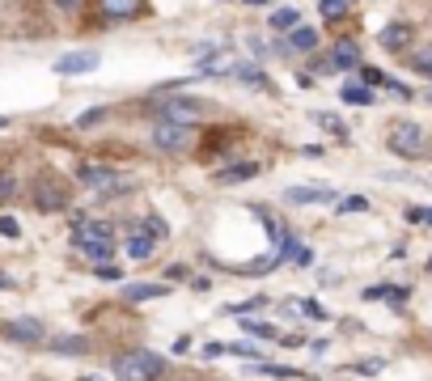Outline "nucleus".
<instances>
[{"label": "nucleus", "instance_id": "nucleus-1", "mask_svg": "<svg viewBox=\"0 0 432 381\" xmlns=\"http://www.w3.org/2000/svg\"><path fill=\"white\" fill-rule=\"evenodd\" d=\"M166 373V360L157 351H127L115 360V377L119 381H157Z\"/></svg>", "mask_w": 432, "mask_h": 381}, {"label": "nucleus", "instance_id": "nucleus-2", "mask_svg": "<svg viewBox=\"0 0 432 381\" xmlns=\"http://www.w3.org/2000/svg\"><path fill=\"white\" fill-rule=\"evenodd\" d=\"M81 183L89 191H98V195H127L132 191V183L111 165H81Z\"/></svg>", "mask_w": 432, "mask_h": 381}, {"label": "nucleus", "instance_id": "nucleus-3", "mask_svg": "<svg viewBox=\"0 0 432 381\" xmlns=\"http://www.w3.org/2000/svg\"><path fill=\"white\" fill-rule=\"evenodd\" d=\"M390 148L398 152V157H420V152L428 148V136H424V127L411 123V119H402L394 132H390Z\"/></svg>", "mask_w": 432, "mask_h": 381}, {"label": "nucleus", "instance_id": "nucleus-4", "mask_svg": "<svg viewBox=\"0 0 432 381\" xmlns=\"http://www.w3.org/2000/svg\"><path fill=\"white\" fill-rule=\"evenodd\" d=\"M191 140H195V132H191L187 123H166V119L152 123V144L166 148V152H183Z\"/></svg>", "mask_w": 432, "mask_h": 381}, {"label": "nucleus", "instance_id": "nucleus-5", "mask_svg": "<svg viewBox=\"0 0 432 381\" xmlns=\"http://www.w3.org/2000/svg\"><path fill=\"white\" fill-rule=\"evenodd\" d=\"M152 246H157V238L144 229V220H140V224H127V259L144 263L148 254H152Z\"/></svg>", "mask_w": 432, "mask_h": 381}, {"label": "nucleus", "instance_id": "nucleus-6", "mask_svg": "<svg viewBox=\"0 0 432 381\" xmlns=\"http://www.w3.org/2000/svg\"><path fill=\"white\" fill-rule=\"evenodd\" d=\"M161 119L166 123H195L199 119V102H183V97H166L161 102Z\"/></svg>", "mask_w": 432, "mask_h": 381}, {"label": "nucleus", "instance_id": "nucleus-7", "mask_svg": "<svg viewBox=\"0 0 432 381\" xmlns=\"http://www.w3.org/2000/svg\"><path fill=\"white\" fill-rule=\"evenodd\" d=\"M93 68H98L93 51H72V56H60L56 60V72L60 76H81V72H93Z\"/></svg>", "mask_w": 432, "mask_h": 381}, {"label": "nucleus", "instance_id": "nucleus-8", "mask_svg": "<svg viewBox=\"0 0 432 381\" xmlns=\"http://www.w3.org/2000/svg\"><path fill=\"white\" fill-rule=\"evenodd\" d=\"M356 64H361V47H356L352 38H339L335 51H330V72H348Z\"/></svg>", "mask_w": 432, "mask_h": 381}, {"label": "nucleus", "instance_id": "nucleus-9", "mask_svg": "<svg viewBox=\"0 0 432 381\" xmlns=\"http://www.w3.org/2000/svg\"><path fill=\"white\" fill-rule=\"evenodd\" d=\"M72 238H76V246H85V242H111V224L106 220H76L72 224Z\"/></svg>", "mask_w": 432, "mask_h": 381}, {"label": "nucleus", "instance_id": "nucleus-10", "mask_svg": "<svg viewBox=\"0 0 432 381\" xmlns=\"http://www.w3.org/2000/svg\"><path fill=\"white\" fill-rule=\"evenodd\" d=\"M34 203H38V212H60L64 203H68V195H64V187L60 183H38V195H34Z\"/></svg>", "mask_w": 432, "mask_h": 381}, {"label": "nucleus", "instance_id": "nucleus-11", "mask_svg": "<svg viewBox=\"0 0 432 381\" xmlns=\"http://www.w3.org/2000/svg\"><path fill=\"white\" fill-rule=\"evenodd\" d=\"M284 199L288 203H335V191L330 187H288Z\"/></svg>", "mask_w": 432, "mask_h": 381}, {"label": "nucleus", "instance_id": "nucleus-12", "mask_svg": "<svg viewBox=\"0 0 432 381\" xmlns=\"http://www.w3.org/2000/svg\"><path fill=\"white\" fill-rule=\"evenodd\" d=\"M98 13L106 21H127L140 13V0H98Z\"/></svg>", "mask_w": 432, "mask_h": 381}, {"label": "nucleus", "instance_id": "nucleus-13", "mask_svg": "<svg viewBox=\"0 0 432 381\" xmlns=\"http://www.w3.org/2000/svg\"><path fill=\"white\" fill-rule=\"evenodd\" d=\"M9 335H13L17 343H38V339H43V326H38L34 318H17V322H9Z\"/></svg>", "mask_w": 432, "mask_h": 381}, {"label": "nucleus", "instance_id": "nucleus-14", "mask_svg": "<svg viewBox=\"0 0 432 381\" xmlns=\"http://www.w3.org/2000/svg\"><path fill=\"white\" fill-rule=\"evenodd\" d=\"M166 292H170L166 284H127L123 301H152V297H166Z\"/></svg>", "mask_w": 432, "mask_h": 381}, {"label": "nucleus", "instance_id": "nucleus-15", "mask_svg": "<svg viewBox=\"0 0 432 381\" xmlns=\"http://www.w3.org/2000/svg\"><path fill=\"white\" fill-rule=\"evenodd\" d=\"M365 301H390V305H402V301H407V288L377 284V288H365Z\"/></svg>", "mask_w": 432, "mask_h": 381}, {"label": "nucleus", "instance_id": "nucleus-16", "mask_svg": "<svg viewBox=\"0 0 432 381\" xmlns=\"http://www.w3.org/2000/svg\"><path fill=\"white\" fill-rule=\"evenodd\" d=\"M407 43H411V25H386V30H381V47L398 51V47H407Z\"/></svg>", "mask_w": 432, "mask_h": 381}, {"label": "nucleus", "instance_id": "nucleus-17", "mask_svg": "<svg viewBox=\"0 0 432 381\" xmlns=\"http://www.w3.org/2000/svg\"><path fill=\"white\" fill-rule=\"evenodd\" d=\"M81 250H85V259H93L102 267H106V259H115V242H85Z\"/></svg>", "mask_w": 432, "mask_h": 381}, {"label": "nucleus", "instance_id": "nucleus-18", "mask_svg": "<svg viewBox=\"0 0 432 381\" xmlns=\"http://www.w3.org/2000/svg\"><path fill=\"white\" fill-rule=\"evenodd\" d=\"M242 330H246V335H254V339H280L275 326H271V322H259V318H246Z\"/></svg>", "mask_w": 432, "mask_h": 381}, {"label": "nucleus", "instance_id": "nucleus-19", "mask_svg": "<svg viewBox=\"0 0 432 381\" xmlns=\"http://www.w3.org/2000/svg\"><path fill=\"white\" fill-rule=\"evenodd\" d=\"M297 21H301L297 9H275L271 13V30H297Z\"/></svg>", "mask_w": 432, "mask_h": 381}, {"label": "nucleus", "instance_id": "nucleus-20", "mask_svg": "<svg viewBox=\"0 0 432 381\" xmlns=\"http://www.w3.org/2000/svg\"><path fill=\"white\" fill-rule=\"evenodd\" d=\"M254 174H259V161H246V165L225 170V174H220V183H242V178H254Z\"/></svg>", "mask_w": 432, "mask_h": 381}, {"label": "nucleus", "instance_id": "nucleus-21", "mask_svg": "<svg viewBox=\"0 0 432 381\" xmlns=\"http://www.w3.org/2000/svg\"><path fill=\"white\" fill-rule=\"evenodd\" d=\"M343 102H352V106H369V102H373V89H365V85H343Z\"/></svg>", "mask_w": 432, "mask_h": 381}, {"label": "nucleus", "instance_id": "nucleus-22", "mask_svg": "<svg viewBox=\"0 0 432 381\" xmlns=\"http://www.w3.org/2000/svg\"><path fill=\"white\" fill-rule=\"evenodd\" d=\"M284 259H288V263H297V267H310V263H314V250H310V246H301V242H293Z\"/></svg>", "mask_w": 432, "mask_h": 381}, {"label": "nucleus", "instance_id": "nucleus-23", "mask_svg": "<svg viewBox=\"0 0 432 381\" xmlns=\"http://www.w3.org/2000/svg\"><path fill=\"white\" fill-rule=\"evenodd\" d=\"M318 13H322L326 21H339V17L348 13V0H318Z\"/></svg>", "mask_w": 432, "mask_h": 381}, {"label": "nucleus", "instance_id": "nucleus-24", "mask_svg": "<svg viewBox=\"0 0 432 381\" xmlns=\"http://www.w3.org/2000/svg\"><path fill=\"white\" fill-rule=\"evenodd\" d=\"M293 47H297V51H314V47H318V34L297 25V30H293Z\"/></svg>", "mask_w": 432, "mask_h": 381}, {"label": "nucleus", "instance_id": "nucleus-25", "mask_svg": "<svg viewBox=\"0 0 432 381\" xmlns=\"http://www.w3.org/2000/svg\"><path fill=\"white\" fill-rule=\"evenodd\" d=\"M314 123H318V127H326V132H335V136H343V119L326 115V111H314Z\"/></svg>", "mask_w": 432, "mask_h": 381}, {"label": "nucleus", "instance_id": "nucleus-26", "mask_svg": "<svg viewBox=\"0 0 432 381\" xmlns=\"http://www.w3.org/2000/svg\"><path fill=\"white\" fill-rule=\"evenodd\" d=\"M51 347H56V351H85L89 343H85L81 335H64V339H56V343H51Z\"/></svg>", "mask_w": 432, "mask_h": 381}, {"label": "nucleus", "instance_id": "nucleus-27", "mask_svg": "<svg viewBox=\"0 0 432 381\" xmlns=\"http://www.w3.org/2000/svg\"><path fill=\"white\" fill-rule=\"evenodd\" d=\"M250 369L254 373H267V377H284V381L297 377V369H284V365H250Z\"/></svg>", "mask_w": 432, "mask_h": 381}, {"label": "nucleus", "instance_id": "nucleus-28", "mask_svg": "<svg viewBox=\"0 0 432 381\" xmlns=\"http://www.w3.org/2000/svg\"><path fill=\"white\" fill-rule=\"evenodd\" d=\"M411 68H416V72H428V76H432V51H416V56H411Z\"/></svg>", "mask_w": 432, "mask_h": 381}, {"label": "nucleus", "instance_id": "nucleus-29", "mask_svg": "<svg viewBox=\"0 0 432 381\" xmlns=\"http://www.w3.org/2000/svg\"><path fill=\"white\" fill-rule=\"evenodd\" d=\"M144 229H148V233H152V238H166V233H170V229H166V220H161V216H148V220H144Z\"/></svg>", "mask_w": 432, "mask_h": 381}, {"label": "nucleus", "instance_id": "nucleus-30", "mask_svg": "<svg viewBox=\"0 0 432 381\" xmlns=\"http://www.w3.org/2000/svg\"><path fill=\"white\" fill-rule=\"evenodd\" d=\"M21 229H17V220L13 216H0V238H17Z\"/></svg>", "mask_w": 432, "mask_h": 381}, {"label": "nucleus", "instance_id": "nucleus-31", "mask_svg": "<svg viewBox=\"0 0 432 381\" xmlns=\"http://www.w3.org/2000/svg\"><path fill=\"white\" fill-rule=\"evenodd\" d=\"M339 208H343V212H365V208H369V203H365L361 195H352V199H343V203H339Z\"/></svg>", "mask_w": 432, "mask_h": 381}, {"label": "nucleus", "instance_id": "nucleus-32", "mask_svg": "<svg viewBox=\"0 0 432 381\" xmlns=\"http://www.w3.org/2000/svg\"><path fill=\"white\" fill-rule=\"evenodd\" d=\"M386 369V360H365V365H356V373H365V377H373V373H381Z\"/></svg>", "mask_w": 432, "mask_h": 381}, {"label": "nucleus", "instance_id": "nucleus-33", "mask_svg": "<svg viewBox=\"0 0 432 381\" xmlns=\"http://www.w3.org/2000/svg\"><path fill=\"white\" fill-rule=\"evenodd\" d=\"M102 115H106V111H85L81 119H76V127H93V123H98Z\"/></svg>", "mask_w": 432, "mask_h": 381}, {"label": "nucleus", "instance_id": "nucleus-34", "mask_svg": "<svg viewBox=\"0 0 432 381\" xmlns=\"http://www.w3.org/2000/svg\"><path fill=\"white\" fill-rule=\"evenodd\" d=\"M407 220H424V224H432V208H411V212H407Z\"/></svg>", "mask_w": 432, "mask_h": 381}, {"label": "nucleus", "instance_id": "nucleus-35", "mask_svg": "<svg viewBox=\"0 0 432 381\" xmlns=\"http://www.w3.org/2000/svg\"><path fill=\"white\" fill-rule=\"evenodd\" d=\"M5 199H13V178L0 174V203H5Z\"/></svg>", "mask_w": 432, "mask_h": 381}, {"label": "nucleus", "instance_id": "nucleus-36", "mask_svg": "<svg viewBox=\"0 0 432 381\" xmlns=\"http://www.w3.org/2000/svg\"><path fill=\"white\" fill-rule=\"evenodd\" d=\"M365 85H386V76H381L377 68H365Z\"/></svg>", "mask_w": 432, "mask_h": 381}, {"label": "nucleus", "instance_id": "nucleus-37", "mask_svg": "<svg viewBox=\"0 0 432 381\" xmlns=\"http://www.w3.org/2000/svg\"><path fill=\"white\" fill-rule=\"evenodd\" d=\"M225 351H234V356H254V347H250V343H229Z\"/></svg>", "mask_w": 432, "mask_h": 381}, {"label": "nucleus", "instance_id": "nucleus-38", "mask_svg": "<svg viewBox=\"0 0 432 381\" xmlns=\"http://www.w3.org/2000/svg\"><path fill=\"white\" fill-rule=\"evenodd\" d=\"M56 5H60V9H76V5H81V0H56Z\"/></svg>", "mask_w": 432, "mask_h": 381}, {"label": "nucleus", "instance_id": "nucleus-39", "mask_svg": "<svg viewBox=\"0 0 432 381\" xmlns=\"http://www.w3.org/2000/svg\"><path fill=\"white\" fill-rule=\"evenodd\" d=\"M242 5H267V0H242Z\"/></svg>", "mask_w": 432, "mask_h": 381}, {"label": "nucleus", "instance_id": "nucleus-40", "mask_svg": "<svg viewBox=\"0 0 432 381\" xmlns=\"http://www.w3.org/2000/svg\"><path fill=\"white\" fill-rule=\"evenodd\" d=\"M5 123H9V119H5V115H0V127H5Z\"/></svg>", "mask_w": 432, "mask_h": 381}, {"label": "nucleus", "instance_id": "nucleus-41", "mask_svg": "<svg viewBox=\"0 0 432 381\" xmlns=\"http://www.w3.org/2000/svg\"><path fill=\"white\" fill-rule=\"evenodd\" d=\"M428 275H432V259H428Z\"/></svg>", "mask_w": 432, "mask_h": 381}, {"label": "nucleus", "instance_id": "nucleus-42", "mask_svg": "<svg viewBox=\"0 0 432 381\" xmlns=\"http://www.w3.org/2000/svg\"><path fill=\"white\" fill-rule=\"evenodd\" d=\"M81 381H98V377H81Z\"/></svg>", "mask_w": 432, "mask_h": 381}]
</instances>
